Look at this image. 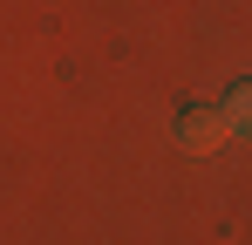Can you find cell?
Returning <instances> with one entry per match:
<instances>
[{
	"mask_svg": "<svg viewBox=\"0 0 252 245\" xmlns=\"http://www.w3.org/2000/svg\"><path fill=\"white\" fill-rule=\"evenodd\" d=\"M225 136H232V129H225L218 109H184V116H177V143H184V150H218Z\"/></svg>",
	"mask_w": 252,
	"mask_h": 245,
	"instance_id": "cell-1",
	"label": "cell"
},
{
	"mask_svg": "<svg viewBox=\"0 0 252 245\" xmlns=\"http://www.w3.org/2000/svg\"><path fill=\"white\" fill-rule=\"evenodd\" d=\"M218 116H225V129H239V136H252V82H239V89L225 95V109H218Z\"/></svg>",
	"mask_w": 252,
	"mask_h": 245,
	"instance_id": "cell-2",
	"label": "cell"
}]
</instances>
